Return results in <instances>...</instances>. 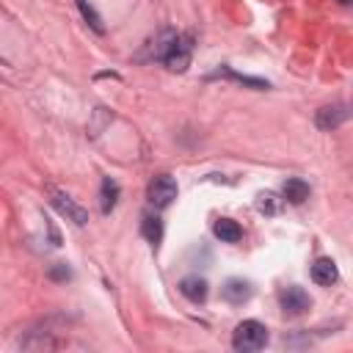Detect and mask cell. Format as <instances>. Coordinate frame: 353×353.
I'll list each match as a JSON object with an SVG mask.
<instances>
[{"label":"cell","mask_w":353,"mask_h":353,"mask_svg":"<svg viewBox=\"0 0 353 353\" xmlns=\"http://www.w3.org/2000/svg\"><path fill=\"white\" fill-rule=\"evenodd\" d=\"M212 232H215V237H218L221 243H237V240L243 237L240 223L232 221V218H218L215 226H212Z\"/></svg>","instance_id":"11"},{"label":"cell","mask_w":353,"mask_h":353,"mask_svg":"<svg viewBox=\"0 0 353 353\" xmlns=\"http://www.w3.org/2000/svg\"><path fill=\"white\" fill-rule=\"evenodd\" d=\"M350 110H353V102H350Z\"/></svg>","instance_id":"19"},{"label":"cell","mask_w":353,"mask_h":353,"mask_svg":"<svg viewBox=\"0 0 353 353\" xmlns=\"http://www.w3.org/2000/svg\"><path fill=\"white\" fill-rule=\"evenodd\" d=\"M312 281L314 284H320V287H331L334 281H336V265H334V259H328V256H320L314 265H312Z\"/></svg>","instance_id":"9"},{"label":"cell","mask_w":353,"mask_h":353,"mask_svg":"<svg viewBox=\"0 0 353 353\" xmlns=\"http://www.w3.org/2000/svg\"><path fill=\"white\" fill-rule=\"evenodd\" d=\"M347 116H353V110H350V105H325V108H320L317 110V116H314V124L320 127V130H334V127H339Z\"/></svg>","instance_id":"6"},{"label":"cell","mask_w":353,"mask_h":353,"mask_svg":"<svg viewBox=\"0 0 353 353\" xmlns=\"http://www.w3.org/2000/svg\"><path fill=\"white\" fill-rule=\"evenodd\" d=\"M149 204L152 207H157V210H163V207H168L174 199H176V179L171 176V174H160V176H154L152 182H149Z\"/></svg>","instance_id":"3"},{"label":"cell","mask_w":353,"mask_h":353,"mask_svg":"<svg viewBox=\"0 0 353 353\" xmlns=\"http://www.w3.org/2000/svg\"><path fill=\"white\" fill-rule=\"evenodd\" d=\"M116 201H119V182L110 179V176H105L102 185H99V210L108 215L116 207Z\"/></svg>","instance_id":"12"},{"label":"cell","mask_w":353,"mask_h":353,"mask_svg":"<svg viewBox=\"0 0 353 353\" xmlns=\"http://www.w3.org/2000/svg\"><path fill=\"white\" fill-rule=\"evenodd\" d=\"M176 39H179V33H176V30H160V36L152 41V47H149V52H146L143 58L165 61V58H168V52H171V50H174V44H176Z\"/></svg>","instance_id":"8"},{"label":"cell","mask_w":353,"mask_h":353,"mask_svg":"<svg viewBox=\"0 0 353 353\" xmlns=\"http://www.w3.org/2000/svg\"><path fill=\"white\" fill-rule=\"evenodd\" d=\"M284 201H290V204H303L306 199H309V185L303 182V179H298V176H292V179H287L284 182Z\"/></svg>","instance_id":"13"},{"label":"cell","mask_w":353,"mask_h":353,"mask_svg":"<svg viewBox=\"0 0 353 353\" xmlns=\"http://www.w3.org/2000/svg\"><path fill=\"white\" fill-rule=\"evenodd\" d=\"M77 8H80V14H83V19L97 30V33H105V25H102V17L88 6V0H77Z\"/></svg>","instance_id":"16"},{"label":"cell","mask_w":353,"mask_h":353,"mask_svg":"<svg viewBox=\"0 0 353 353\" xmlns=\"http://www.w3.org/2000/svg\"><path fill=\"white\" fill-rule=\"evenodd\" d=\"M256 207H259V212L276 215V212H279V207H281V199H276L273 193H262V196H259V201H256Z\"/></svg>","instance_id":"17"},{"label":"cell","mask_w":353,"mask_h":353,"mask_svg":"<svg viewBox=\"0 0 353 353\" xmlns=\"http://www.w3.org/2000/svg\"><path fill=\"white\" fill-rule=\"evenodd\" d=\"M221 295H223V301H229L232 306H240V303H245V301L254 295V287H251L248 281H243V279H229V281L221 287Z\"/></svg>","instance_id":"7"},{"label":"cell","mask_w":353,"mask_h":353,"mask_svg":"<svg viewBox=\"0 0 353 353\" xmlns=\"http://www.w3.org/2000/svg\"><path fill=\"white\" fill-rule=\"evenodd\" d=\"M50 279H52V281H66V279H72V270H69L63 262H58V265L50 268Z\"/></svg>","instance_id":"18"},{"label":"cell","mask_w":353,"mask_h":353,"mask_svg":"<svg viewBox=\"0 0 353 353\" xmlns=\"http://www.w3.org/2000/svg\"><path fill=\"white\" fill-rule=\"evenodd\" d=\"M190 52H193V36H190V33H185V36H179V39H176L174 50L168 52L165 66H168L171 72H185V69H188V63H190Z\"/></svg>","instance_id":"5"},{"label":"cell","mask_w":353,"mask_h":353,"mask_svg":"<svg viewBox=\"0 0 353 353\" xmlns=\"http://www.w3.org/2000/svg\"><path fill=\"white\" fill-rule=\"evenodd\" d=\"M141 232H143V237L152 243V248H157L160 240H163V221H160L157 215H146L143 223H141Z\"/></svg>","instance_id":"14"},{"label":"cell","mask_w":353,"mask_h":353,"mask_svg":"<svg viewBox=\"0 0 353 353\" xmlns=\"http://www.w3.org/2000/svg\"><path fill=\"white\" fill-rule=\"evenodd\" d=\"M179 292L190 301V303H204L207 301V281L204 279H199V276H185L182 281H179Z\"/></svg>","instance_id":"10"},{"label":"cell","mask_w":353,"mask_h":353,"mask_svg":"<svg viewBox=\"0 0 353 353\" xmlns=\"http://www.w3.org/2000/svg\"><path fill=\"white\" fill-rule=\"evenodd\" d=\"M268 345V328L259 320H243L237 323L232 334V347L240 353H256Z\"/></svg>","instance_id":"1"},{"label":"cell","mask_w":353,"mask_h":353,"mask_svg":"<svg viewBox=\"0 0 353 353\" xmlns=\"http://www.w3.org/2000/svg\"><path fill=\"white\" fill-rule=\"evenodd\" d=\"M212 77H232V80H237V83H243V85H251V88H268V80L245 77V74H237V72H232V69H218Z\"/></svg>","instance_id":"15"},{"label":"cell","mask_w":353,"mask_h":353,"mask_svg":"<svg viewBox=\"0 0 353 353\" xmlns=\"http://www.w3.org/2000/svg\"><path fill=\"white\" fill-rule=\"evenodd\" d=\"M50 201H52V207L66 218V221H72V223H77V226H85L88 223V212H85V207H80L72 196H66V193H61V190H50Z\"/></svg>","instance_id":"4"},{"label":"cell","mask_w":353,"mask_h":353,"mask_svg":"<svg viewBox=\"0 0 353 353\" xmlns=\"http://www.w3.org/2000/svg\"><path fill=\"white\" fill-rule=\"evenodd\" d=\"M279 306H281V312L287 317H301V314H306L312 309V298H309V292L303 287L292 284V287H284L279 292Z\"/></svg>","instance_id":"2"}]
</instances>
